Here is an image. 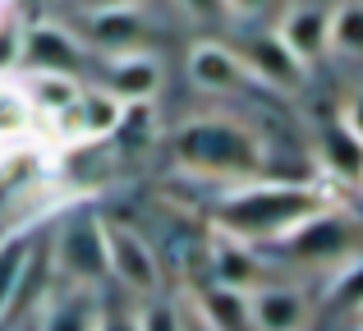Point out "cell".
<instances>
[{
  "mask_svg": "<svg viewBox=\"0 0 363 331\" xmlns=\"http://www.w3.org/2000/svg\"><path fill=\"white\" fill-rule=\"evenodd\" d=\"M336 198L318 179H244V184H225L221 193L207 203V225L212 235L240 240L248 249H276L290 230L303 221L331 212Z\"/></svg>",
  "mask_w": 363,
  "mask_h": 331,
  "instance_id": "6da1fadb",
  "label": "cell"
},
{
  "mask_svg": "<svg viewBox=\"0 0 363 331\" xmlns=\"http://www.w3.org/2000/svg\"><path fill=\"white\" fill-rule=\"evenodd\" d=\"M170 166L189 179L244 184L267 175V138L235 116H189L170 134Z\"/></svg>",
  "mask_w": 363,
  "mask_h": 331,
  "instance_id": "7a4b0ae2",
  "label": "cell"
},
{
  "mask_svg": "<svg viewBox=\"0 0 363 331\" xmlns=\"http://www.w3.org/2000/svg\"><path fill=\"white\" fill-rule=\"evenodd\" d=\"M51 267L60 286L101 290L111 281L106 271V216L97 212H69L51 230Z\"/></svg>",
  "mask_w": 363,
  "mask_h": 331,
  "instance_id": "3957f363",
  "label": "cell"
},
{
  "mask_svg": "<svg viewBox=\"0 0 363 331\" xmlns=\"http://www.w3.org/2000/svg\"><path fill=\"white\" fill-rule=\"evenodd\" d=\"M276 249H281L290 262H299V267L336 271V267H345V262L359 258V225L350 221L340 207H331V212L303 221L299 230H290Z\"/></svg>",
  "mask_w": 363,
  "mask_h": 331,
  "instance_id": "277c9868",
  "label": "cell"
},
{
  "mask_svg": "<svg viewBox=\"0 0 363 331\" xmlns=\"http://www.w3.org/2000/svg\"><path fill=\"white\" fill-rule=\"evenodd\" d=\"M106 271L133 299H147L166 290L161 286V258L152 249V240L124 221H106Z\"/></svg>",
  "mask_w": 363,
  "mask_h": 331,
  "instance_id": "5b68a950",
  "label": "cell"
},
{
  "mask_svg": "<svg viewBox=\"0 0 363 331\" xmlns=\"http://www.w3.org/2000/svg\"><path fill=\"white\" fill-rule=\"evenodd\" d=\"M83 60H88V46L79 42V33L51 18H37L23 23V46H18V69L23 74H69L79 79Z\"/></svg>",
  "mask_w": 363,
  "mask_h": 331,
  "instance_id": "8992f818",
  "label": "cell"
},
{
  "mask_svg": "<svg viewBox=\"0 0 363 331\" xmlns=\"http://www.w3.org/2000/svg\"><path fill=\"white\" fill-rule=\"evenodd\" d=\"M79 42L88 46V51H97L101 60H106V55L143 51V42H147V18H143L138 5H120V0H111V5H97V9L83 14Z\"/></svg>",
  "mask_w": 363,
  "mask_h": 331,
  "instance_id": "52a82bcc",
  "label": "cell"
},
{
  "mask_svg": "<svg viewBox=\"0 0 363 331\" xmlns=\"http://www.w3.org/2000/svg\"><path fill=\"white\" fill-rule=\"evenodd\" d=\"M101 69V92L120 101V106H152L161 92V60L152 51H129V55H106Z\"/></svg>",
  "mask_w": 363,
  "mask_h": 331,
  "instance_id": "ba28073f",
  "label": "cell"
},
{
  "mask_svg": "<svg viewBox=\"0 0 363 331\" xmlns=\"http://www.w3.org/2000/svg\"><path fill=\"white\" fill-rule=\"evenodd\" d=\"M248 322L253 331H308L313 327V299L299 286H262L248 290Z\"/></svg>",
  "mask_w": 363,
  "mask_h": 331,
  "instance_id": "9c48e42d",
  "label": "cell"
},
{
  "mask_svg": "<svg viewBox=\"0 0 363 331\" xmlns=\"http://www.w3.org/2000/svg\"><path fill=\"white\" fill-rule=\"evenodd\" d=\"M240 60L248 69V79L267 83V88L276 92H299L303 83H308V64H299L290 51H285V42L276 33H257L248 37V42L240 46Z\"/></svg>",
  "mask_w": 363,
  "mask_h": 331,
  "instance_id": "30bf717a",
  "label": "cell"
},
{
  "mask_svg": "<svg viewBox=\"0 0 363 331\" xmlns=\"http://www.w3.org/2000/svg\"><path fill=\"white\" fill-rule=\"evenodd\" d=\"M313 157H318V170L327 179H336V184H363V138L340 116H331L318 129Z\"/></svg>",
  "mask_w": 363,
  "mask_h": 331,
  "instance_id": "8fae6325",
  "label": "cell"
},
{
  "mask_svg": "<svg viewBox=\"0 0 363 331\" xmlns=\"http://www.w3.org/2000/svg\"><path fill=\"white\" fill-rule=\"evenodd\" d=\"M184 69L194 79V88H203V92H240L244 83H253L244 60H240V51L225 46V42H194Z\"/></svg>",
  "mask_w": 363,
  "mask_h": 331,
  "instance_id": "7c38bea8",
  "label": "cell"
},
{
  "mask_svg": "<svg viewBox=\"0 0 363 331\" xmlns=\"http://www.w3.org/2000/svg\"><path fill=\"white\" fill-rule=\"evenodd\" d=\"M207 286H225V290L262 286V249H248L240 240L212 235L207 240Z\"/></svg>",
  "mask_w": 363,
  "mask_h": 331,
  "instance_id": "4fadbf2b",
  "label": "cell"
},
{
  "mask_svg": "<svg viewBox=\"0 0 363 331\" xmlns=\"http://www.w3.org/2000/svg\"><path fill=\"white\" fill-rule=\"evenodd\" d=\"M101 318V295L79 286H55L46 295L42 313H37V331H97Z\"/></svg>",
  "mask_w": 363,
  "mask_h": 331,
  "instance_id": "5bb4252c",
  "label": "cell"
},
{
  "mask_svg": "<svg viewBox=\"0 0 363 331\" xmlns=\"http://www.w3.org/2000/svg\"><path fill=\"white\" fill-rule=\"evenodd\" d=\"M327 28H331V9L294 5V9H285V18L276 23V37L285 42V51H290L294 60L313 69V60L327 55Z\"/></svg>",
  "mask_w": 363,
  "mask_h": 331,
  "instance_id": "9a60e30c",
  "label": "cell"
},
{
  "mask_svg": "<svg viewBox=\"0 0 363 331\" xmlns=\"http://www.w3.org/2000/svg\"><path fill=\"white\" fill-rule=\"evenodd\" d=\"M198 313L207 318L212 331H253L248 322V290H225V286H198L189 290Z\"/></svg>",
  "mask_w": 363,
  "mask_h": 331,
  "instance_id": "2e32d148",
  "label": "cell"
},
{
  "mask_svg": "<svg viewBox=\"0 0 363 331\" xmlns=\"http://www.w3.org/2000/svg\"><path fill=\"white\" fill-rule=\"evenodd\" d=\"M28 267H33V235H28V230L0 235V318L14 308Z\"/></svg>",
  "mask_w": 363,
  "mask_h": 331,
  "instance_id": "e0dca14e",
  "label": "cell"
},
{
  "mask_svg": "<svg viewBox=\"0 0 363 331\" xmlns=\"http://www.w3.org/2000/svg\"><path fill=\"white\" fill-rule=\"evenodd\" d=\"M327 51L363 60V0H345L331 9V28H327Z\"/></svg>",
  "mask_w": 363,
  "mask_h": 331,
  "instance_id": "ac0fdd59",
  "label": "cell"
},
{
  "mask_svg": "<svg viewBox=\"0 0 363 331\" xmlns=\"http://www.w3.org/2000/svg\"><path fill=\"white\" fill-rule=\"evenodd\" d=\"M133 327H138V331H179V295L170 299L166 290H161V295L138 299V308H133Z\"/></svg>",
  "mask_w": 363,
  "mask_h": 331,
  "instance_id": "d6986e66",
  "label": "cell"
},
{
  "mask_svg": "<svg viewBox=\"0 0 363 331\" xmlns=\"http://www.w3.org/2000/svg\"><path fill=\"white\" fill-rule=\"evenodd\" d=\"M28 125H33V116H28L23 88L9 83V79H0V138H18Z\"/></svg>",
  "mask_w": 363,
  "mask_h": 331,
  "instance_id": "ffe728a7",
  "label": "cell"
},
{
  "mask_svg": "<svg viewBox=\"0 0 363 331\" xmlns=\"http://www.w3.org/2000/svg\"><path fill=\"white\" fill-rule=\"evenodd\" d=\"M18 46H23V18L18 14L0 18V79L9 69H18Z\"/></svg>",
  "mask_w": 363,
  "mask_h": 331,
  "instance_id": "44dd1931",
  "label": "cell"
},
{
  "mask_svg": "<svg viewBox=\"0 0 363 331\" xmlns=\"http://www.w3.org/2000/svg\"><path fill=\"white\" fill-rule=\"evenodd\" d=\"M179 331H212L207 318L198 313V304L189 299V290H179Z\"/></svg>",
  "mask_w": 363,
  "mask_h": 331,
  "instance_id": "7402d4cb",
  "label": "cell"
},
{
  "mask_svg": "<svg viewBox=\"0 0 363 331\" xmlns=\"http://www.w3.org/2000/svg\"><path fill=\"white\" fill-rule=\"evenodd\" d=\"M97 331H138L133 327V308H101Z\"/></svg>",
  "mask_w": 363,
  "mask_h": 331,
  "instance_id": "603a6c76",
  "label": "cell"
},
{
  "mask_svg": "<svg viewBox=\"0 0 363 331\" xmlns=\"http://www.w3.org/2000/svg\"><path fill=\"white\" fill-rule=\"evenodd\" d=\"M189 18H221L225 14V0H175Z\"/></svg>",
  "mask_w": 363,
  "mask_h": 331,
  "instance_id": "cb8c5ba5",
  "label": "cell"
},
{
  "mask_svg": "<svg viewBox=\"0 0 363 331\" xmlns=\"http://www.w3.org/2000/svg\"><path fill=\"white\" fill-rule=\"evenodd\" d=\"M340 120H345V125L363 138V92H354V97H350L345 106H340Z\"/></svg>",
  "mask_w": 363,
  "mask_h": 331,
  "instance_id": "d4e9b609",
  "label": "cell"
},
{
  "mask_svg": "<svg viewBox=\"0 0 363 331\" xmlns=\"http://www.w3.org/2000/svg\"><path fill=\"white\" fill-rule=\"evenodd\" d=\"M267 5H272V0H225V14H240V18H248V14H262Z\"/></svg>",
  "mask_w": 363,
  "mask_h": 331,
  "instance_id": "484cf974",
  "label": "cell"
},
{
  "mask_svg": "<svg viewBox=\"0 0 363 331\" xmlns=\"http://www.w3.org/2000/svg\"><path fill=\"white\" fill-rule=\"evenodd\" d=\"M350 327L363 331V299H354V304H350Z\"/></svg>",
  "mask_w": 363,
  "mask_h": 331,
  "instance_id": "4316f807",
  "label": "cell"
},
{
  "mask_svg": "<svg viewBox=\"0 0 363 331\" xmlns=\"http://www.w3.org/2000/svg\"><path fill=\"white\" fill-rule=\"evenodd\" d=\"M14 14V0H0V18H9Z\"/></svg>",
  "mask_w": 363,
  "mask_h": 331,
  "instance_id": "83f0119b",
  "label": "cell"
},
{
  "mask_svg": "<svg viewBox=\"0 0 363 331\" xmlns=\"http://www.w3.org/2000/svg\"><path fill=\"white\" fill-rule=\"evenodd\" d=\"M120 5H143V0H120Z\"/></svg>",
  "mask_w": 363,
  "mask_h": 331,
  "instance_id": "f1b7e54d",
  "label": "cell"
},
{
  "mask_svg": "<svg viewBox=\"0 0 363 331\" xmlns=\"http://www.w3.org/2000/svg\"><path fill=\"white\" fill-rule=\"evenodd\" d=\"M350 331H354V327H350Z\"/></svg>",
  "mask_w": 363,
  "mask_h": 331,
  "instance_id": "f546056e",
  "label": "cell"
},
{
  "mask_svg": "<svg viewBox=\"0 0 363 331\" xmlns=\"http://www.w3.org/2000/svg\"><path fill=\"white\" fill-rule=\"evenodd\" d=\"M359 189H363V184H359Z\"/></svg>",
  "mask_w": 363,
  "mask_h": 331,
  "instance_id": "4dcf8cb0",
  "label": "cell"
}]
</instances>
